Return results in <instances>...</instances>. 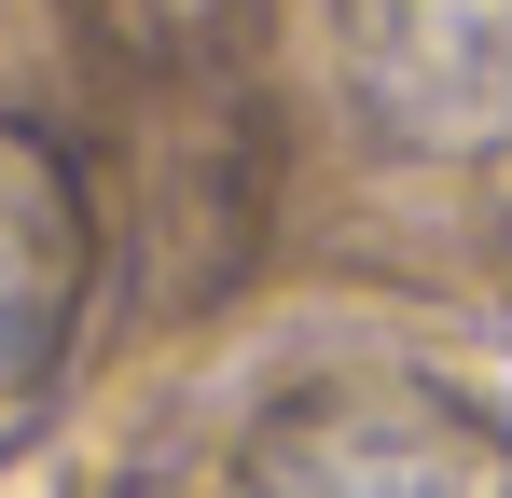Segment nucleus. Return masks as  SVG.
I'll return each mask as SVG.
<instances>
[{
	"mask_svg": "<svg viewBox=\"0 0 512 498\" xmlns=\"http://www.w3.org/2000/svg\"><path fill=\"white\" fill-rule=\"evenodd\" d=\"M70 319H84V194L28 125H0V457L56 402Z\"/></svg>",
	"mask_w": 512,
	"mask_h": 498,
	"instance_id": "nucleus-3",
	"label": "nucleus"
},
{
	"mask_svg": "<svg viewBox=\"0 0 512 498\" xmlns=\"http://www.w3.org/2000/svg\"><path fill=\"white\" fill-rule=\"evenodd\" d=\"M360 111L416 153H512V0H346Z\"/></svg>",
	"mask_w": 512,
	"mask_h": 498,
	"instance_id": "nucleus-2",
	"label": "nucleus"
},
{
	"mask_svg": "<svg viewBox=\"0 0 512 498\" xmlns=\"http://www.w3.org/2000/svg\"><path fill=\"white\" fill-rule=\"evenodd\" d=\"M236 498H512L499 429L429 374H346L250 429Z\"/></svg>",
	"mask_w": 512,
	"mask_h": 498,
	"instance_id": "nucleus-1",
	"label": "nucleus"
}]
</instances>
